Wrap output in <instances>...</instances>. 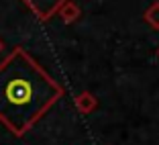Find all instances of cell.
<instances>
[{
  "mask_svg": "<svg viewBox=\"0 0 159 145\" xmlns=\"http://www.w3.org/2000/svg\"><path fill=\"white\" fill-rule=\"evenodd\" d=\"M25 2H27L29 8L35 10L41 19H47V16L53 12V8L57 6V2H59V0H25Z\"/></svg>",
  "mask_w": 159,
  "mask_h": 145,
  "instance_id": "2",
  "label": "cell"
},
{
  "mask_svg": "<svg viewBox=\"0 0 159 145\" xmlns=\"http://www.w3.org/2000/svg\"><path fill=\"white\" fill-rule=\"evenodd\" d=\"M2 49H4V43H2V39H0V51H2Z\"/></svg>",
  "mask_w": 159,
  "mask_h": 145,
  "instance_id": "3",
  "label": "cell"
},
{
  "mask_svg": "<svg viewBox=\"0 0 159 145\" xmlns=\"http://www.w3.org/2000/svg\"><path fill=\"white\" fill-rule=\"evenodd\" d=\"M59 94V86L23 47L0 63V123L12 135H25Z\"/></svg>",
  "mask_w": 159,
  "mask_h": 145,
  "instance_id": "1",
  "label": "cell"
}]
</instances>
